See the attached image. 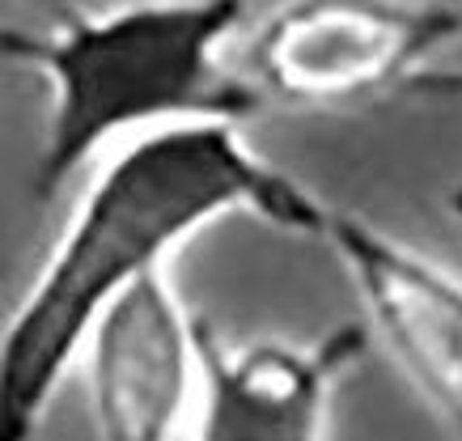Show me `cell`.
Here are the masks:
<instances>
[{"label":"cell","instance_id":"cell-1","mask_svg":"<svg viewBox=\"0 0 462 441\" xmlns=\"http://www.w3.org/2000/svg\"><path fill=\"white\" fill-rule=\"evenodd\" d=\"M51 255L0 327V441L34 437L106 301L199 229L251 213L314 238L322 199L254 153L234 119H182L98 153Z\"/></svg>","mask_w":462,"mask_h":441},{"label":"cell","instance_id":"cell-2","mask_svg":"<svg viewBox=\"0 0 462 441\" xmlns=\"http://www.w3.org/2000/svg\"><path fill=\"white\" fill-rule=\"evenodd\" d=\"M246 0H132L81 14L69 0L47 30H0V60L39 72L47 128L34 199H56L111 144L182 119H251L263 98L225 64Z\"/></svg>","mask_w":462,"mask_h":441},{"label":"cell","instance_id":"cell-3","mask_svg":"<svg viewBox=\"0 0 462 441\" xmlns=\"http://www.w3.org/2000/svg\"><path fill=\"white\" fill-rule=\"evenodd\" d=\"M462 34L446 0H284L254 30L242 77L293 111H348L403 89Z\"/></svg>","mask_w":462,"mask_h":441},{"label":"cell","instance_id":"cell-4","mask_svg":"<svg viewBox=\"0 0 462 441\" xmlns=\"http://www.w3.org/2000/svg\"><path fill=\"white\" fill-rule=\"evenodd\" d=\"M314 238L331 246L378 335L437 420L462 437V280L356 213L319 208Z\"/></svg>","mask_w":462,"mask_h":441},{"label":"cell","instance_id":"cell-5","mask_svg":"<svg viewBox=\"0 0 462 441\" xmlns=\"http://www.w3.org/2000/svg\"><path fill=\"white\" fill-rule=\"evenodd\" d=\"M89 408L106 441H170L196 416L199 344L196 318L170 285L166 268L119 289L81 340Z\"/></svg>","mask_w":462,"mask_h":441},{"label":"cell","instance_id":"cell-6","mask_svg":"<svg viewBox=\"0 0 462 441\" xmlns=\"http://www.w3.org/2000/svg\"><path fill=\"white\" fill-rule=\"evenodd\" d=\"M199 395L191 437L204 441H327L339 382L369 353V327L344 323L314 344H225L196 318Z\"/></svg>","mask_w":462,"mask_h":441},{"label":"cell","instance_id":"cell-7","mask_svg":"<svg viewBox=\"0 0 462 441\" xmlns=\"http://www.w3.org/2000/svg\"><path fill=\"white\" fill-rule=\"evenodd\" d=\"M403 89L411 94V98L462 102V69H420Z\"/></svg>","mask_w":462,"mask_h":441},{"label":"cell","instance_id":"cell-8","mask_svg":"<svg viewBox=\"0 0 462 441\" xmlns=\"http://www.w3.org/2000/svg\"><path fill=\"white\" fill-rule=\"evenodd\" d=\"M449 213L458 216V225H462V183L454 187V191H449Z\"/></svg>","mask_w":462,"mask_h":441},{"label":"cell","instance_id":"cell-9","mask_svg":"<svg viewBox=\"0 0 462 441\" xmlns=\"http://www.w3.org/2000/svg\"><path fill=\"white\" fill-rule=\"evenodd\" d=\"M30 5H42V9L51 14V9H60V5H64V0H30Z\"/></svg>","mask_w":462,"mask_h":441}]
</instances>
